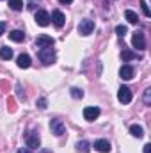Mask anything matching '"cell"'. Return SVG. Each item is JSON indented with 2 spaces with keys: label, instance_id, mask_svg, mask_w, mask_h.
<instances>
[{
  "label": "cell",
  "instance_id": "f1b7e54d",
  "mask_svg": "<svg viewBox=\"0 0 151 153\" xmlns=\"http://www.w3.org/2000/svg\"><path fill=\"white\" fill-rule=\"evenodd\" d=\"M5 27H7V25H5V23L2 22V23H0V36H2L4 32H5Z\"/></svg>",
  "mask_w": 151,
  "mask_h": 153
},
{
  "label": "cell",
  "instance_id": "3957f363",
  "mask_svg": "<svg viewBox=\"0 0 151 153\" xmlns=\"http://www.w3.org/2000/svg\"><path fill=\"white\" fill-rule=\"evenodd\" d=\"M132 45L137 50H146V41H144V32L142 30H135L133 38H132Z\"/></svg>",
  "mask_w": 151,
  "mask_h": 153
},
{
  "label": "cell",
  "instance_id": "1f68e13d",
  "mask_svg": "<svg viewBox=\"0 0 151 153\" xmlns=\"http://www.w3.org/2000/svg\"><path fill=\"white\" fill-rule=\"evenodd\" d=\"M30 2H36V0H30Z\"/></svg>",
  "mask_w": 151,
  "mask_h": 153
},
{
  "label": "cell",
  "instance_id": "30bf717a",
  "mask_svg": "<svg viewBox=\"0 0 151 153\" xmlns=\"http://www.w3.org/2000/svg\"><path fill=\"white\" fill-rule=\"evenodd\" d=\"M94 148L100 153H109L112 150V146H110V143H109L107 139H98V141L94 143Z\"/></svg>",
  "mask_w": 151,
  "mask_h": 153
},
{
  "label": "cell",
  "instance_id": "5b68a950",
  "mask_svg": "<svg viewBox=\"0 0 151 153\" xmlns=\"http://www.w3.org/2000/svg\"><path fill=\"white\" fill-rule=\"evenodd\" d=\"M93 30H94V22H93V20H82V22H80L78 32H80L82 36H89Z\"/></svg>",
  "mask_w": 151,
  "mask_h": 153
},
{
  "label": "cell",
  "instance_id": "d4e9b609",
  "mask_svg": "<svg viewBox=\"0 0 151 153\" xmlns=\"http://www.w3.org/2000/svg\"><path fill=\"white\" fill-rule=\"evenodd\" d=\"M144 103H146V105L151 103V89H146V91H144Z\"/></svg>",
  "mask_w": 151,
  "mask_h": 153
},
{
  "label": "cell",
  "instance_id": "9a60e30c",
  "mask_svg": "<svg viewBox=\"0 0 151 153\" xmlns=\"http://www.w3.org/2000/svg\"><path fill=\"white\" fill-rule=\"evenodd\" d=\"M9 39H13L16 43H21V41H25V34H23V30H11L9 32Z\"/></svg>",
  "mask_w": 151,
  "mask_h": 153
},
{
  "label": "cell",
  "instance_id": "ffe728a7",
  "mask_svg": "<svg viewBox=\"0 0 151 153\" xmlns=\"http://www.w3.org/2000/svg\"><path fill=\"white\" fill-rule=\"evenodd\" d=\"M9 7L13 11H21L23 9V2L21 0H9Z\"/></svg>",
  "mask_w": 151,
  "mask_h": 153
},
{
  "label": "cell",
  "instance_id": "7c38bea8",
  "mask_svg": "<svg viewBox=\"0 0 151 153\" xmlns=\"http://www.w3.org/2000/svg\"><path fill=\"white\" fill-rule=\"evenodd\" d=\"M133 73H135V71H133V68H132V66H128V64H124V66L119 70V75H121L123 80H132V78H133Z\"/></svg>",
  "mask_w": 151,
  "mask_h": 153
},
{
  "label": "cell",
  "instance_id": "603a6c76",
  "mask_svg": "<svg viewBox=\"0 0 151 153\" xmlns=\"http://www.w3.org/2000/svg\"><path fill=\"white\" fill-rule=\"evenodd\" d=\"M141 7H142V13H144V16H148V18H150V16H151V11H150L148 4H146L144 0H141Z\"/></svg>",
  "mask_w": 151,
  "mask_h": 153
},
{
  "label": "cell",
  "instance_id": "2e32d148",
  "mask_svg": "<svg viewBox=\"0 0 151 153\" xmlns=\"http://www.w3.org/2000/svg\"><path fill=\"white\" fill-rule=\"evenodd\" d=\"M124 18H126L128 23H132V25H137V23H139V16H137L133 11H130V9L124 11Z\"/></svg>",
  "mask_w": 151,
  "mask_h": 153
},
{
  "label": "cell",
  "instance_id": "8992f818",
  "mask_svg": "<svg viewBox=\"0 0 151 153\" xmlns=\"http://www.w3.org/2000/svg\"><path fill=\"white\" fill-rule=\"evenodd\" d=\"M53 38L52 36H46V34H41L36 38V46L38 48H46V46H53Z\"/></svg>",
  "mask_w": 151,
  "mask_h": 153
},
{
  "label": "cell",
  "instance_id": "ba28073f",
  "mask_svg": "<svg viewBox=\"0 0 151 153\" xmlns=\"http://www.w3.org/2000/svg\"><path fill=\"white\" fill-rule=\"evenodd\" d=\"M36 23L41 25V27H46V25H50V14L46 13V11H38L36 13Z\"/></svg>",
  "mask_w": 151,
  "mask_h": 153
},
{
  "label": "cell",
  "instance_id": "f546056e",
  "mask_svg": "<svg viewBox=\"0 0 151 153\" xmlns=\"http://www.w3.org/2000/svg\"><path fill=\"white\" fill-rule=\"evenodd\" d=\"M150 148H151V144H146L144 146V153H150Z\"/></svg>",
  "mask_w": 151,
  "mask_h": 153
},
{
  "label": "cell",
  "instance_id": "4dcf8cb0",
  "mask_svg": "<svg viewBox=\"0 0 151 153\" xmlns=\"http://www.w3.org/2000/svg\"><path fill=\"white\" fill-rule=\"evenodd\" d=\"M59 2H61V4H71L73 0H59Z\"/></svg>",
  "mask_w": 151,
  "mask_h": 153
},
{
  "label": "cell",
  "instance_id": "7a4b0ae2",
  "mask_svg": "<svg viewBox=\"0 0 151 153\" xmlns=\"http://www.w3.org/2000/svg\"><path fill=\"white\" fill-rule=\"evenodd\" d=\"M50 130H52L53 135L61 137V135L66 134V125H64L61 119H50Z\"/></svg>",
  "mask_w": 151,
  "mask_h": 153
},
{
  "label": "cell",
  "instance_id": "d6986e66",
  "mask_svg": "<svg viewBox=\"0 0 151 153\" xmlns=\"http://www.w3.org/2000/svg\"><path fill=\"white\" fill-rule=\"evenodd\" d=\"M76 150H78V153H89V150H91V144H89V141H78V144H76Z\"/></svg>",
  "mask_w": 151,
  "mask_h": 153
},
{
  "label": "cell",
  "instance_id": "277c9868",
  "mask_svg": "<svg viewBox=\"0 0 151 153\" xmlns=\"http://www.w3.org/2000/svg\"><path fill=\"white\" fill-rule=\"evenodd\" d=\"M117 100H119L123 105L130 103V102H132V91H130V87H126V85L119 87V91H117Z\"/></svg>",
  "mask_w": 151,
  "mask_h": 153
},
{
  "label": "cell",
  "instance_id": "484cf974",
  "mask_svg": "<svg viewBox=\"0 0 151 153\" xmlns=\"http://www.w3.org/2000/svg\"><path fill=\"white\" fill-rule=\"evenodd\" d=\"M7 107H9V111H11V112H14V111H16V105H14V98H7Z\"/></svg>",
  "mask_w": 151,
  "mask_h": 153
},
{
  "label": "cell",
  "instance_id": "83f0119b",
  "mask_svg": "<svg viewBox=\"0 0 151 153\" xmlns=\"http://www.w3.org/2000/svg\"><path fill=\"white\" fill-rule=\"evenodd\" d=\"M16 153H32V150H30V148H20Z\"/></svg>",
  "mask_w": 151,
  "mask_h": 153
},
{
  "label": "cell",
  "instance_id": "5bb4252c",
  "mask_svg": "<svg viewBox=\"0 0 151 153\" xmlns=\"http://www.w3.org/2000/svg\"><path fill=\"white\" fill-rule=\"evenodd\" d=\"M16 62H18V66H20V68H23V70H27V68L30 66V57H29L27 53H21V55H18V59H16Z\"/></svg>",
  "mask_w": 151,
  "mask_h": 153
},
{
  "label": "cell",
  "instance_id": "cb8c5ba5",
  "mask_svg": "<svg viewBox=\"0 0 151 153\" xmlns=\"http://www.w3.org/2000/svg\"><path fill=\"white\" fill-rule=\"evenodd\" d=\"M16 94H18V100H25V94L21 91V84H16Z\"/></svg>",
  "mask_w": 151,
  "mask_h": 153
},
{
  "label": "cell",
  "instance_id": "9c48e42d",
  "mask_svg": "<svg viewBox=\"0 0 151 153\" xmlns=\"http://www.w3.org/2000/svg\"><path fill=\"white\" fill-rule=\"evenodd\" d=\"M50 20L53 22V25H55L57 29H61V27L64 25V22H66V16H64L61 11H53V13H52V16H50Z\"/></svg>",
  "mask_w": 151,
  "mask_h": 153
},
{
  "label": "cell",
  "instance_id": "4fadbf2b",
  "mask_svg": "<svg viewBox=\"0 0 151 153\" xmlns=\"http://www.w3.org/2000/svg\"><path fill=\"white\" fill-rule=\"evenodd\" d=\"M121 59L126 62V61H133V59H142V55H137V52H132V50H123L121 52Z\"/></svg>",
  "mask_w": 151,
  "mask_h": 153
},
{
  "label": "cell",
  "instance_id": "8fae6325",
  "mask_svg": "<svg viewBox=\"0 0 151 153\" xmlns=\"http://www.w3.org/2000/svg\"><path fill=\"white\" fill-rule=\"evenodd\" d=\"M98 116H100V109L98 107H85L84 109V117L87 121H94Z\"/></svg>",
  "mask_w": 151,
  "mask_h": 153
},
{
  "label": "cell",
  "instance_id": "4316f807",
  "mask_svg": "<svg viewBox=\"0 0 151 153\" xmlns=\"http://www.w3.org/2000/svg\"><path fill=\"white\" fill-rule=\"evenodd\" d=\"M38 107L41 109V111H44V109H46V100H44V98H39V100H38Z\"/></svg>",
  "mask_w": 151,
  "mask_h": 153
},
{
  "label": "cell",
  "instance_id": "e0dca14e",
  "mask_svg": "<svg viewBox=\"0 0 151 153\" xmlns=\"http://www.w3.org/2000/svg\"><path fill=\"white\" fill-rule=\"evenodd\" d=\"M130 132H132V135L137 137V139H141V137L144 135V128H142L141 125H132V126H130Z\"/></svg>",
  "mask_w": 151,
  "mask_h": 153
},
{
  "label": "cell",
  "instance_id": "44dd1931",
  "mask_svg": "<svg viewBox=\"0 0 151 153\" xmlns=\"http://www.w3.org/2000/svg\"><path fill=\"white\" fill-rule=\"evenodd\" d=\"M71 96L75 98V100H80V98H84V91L82 89H78V87H71Z\"/></svg>",
  "mask_w": 151,
  "mask_h": 153
},
{
  "label": "cell",
  "instance_id": "7402d4cb",
  "mask_svg": "<svg viewBox=\"0 0 151 153\" xmlns=\"http://www.w3.org/2000/svg\"><path fill=\"white\" fill-rule=\"evenodd\" d=\"M126 32H128L126 25H117V27H115V34H117V36H121V38H123Z\"/></svg>",
  "mask_w": 151,
  "mask_h": 153
},
{
  "label": "cell",
  "instance_id": "ac0fdd59",
  "mask_svg": "<svg viewBox=\"0 0 151 153\" xmlns=\"http://www.w3.org/2000/svg\"><path fill=\"white\" fill-rule=\"evenodd\" d=\"M0 57H2L4 61L13 59V50H11L9 46H2V48H0Z\"/></svg>",
  "mask_w": 151,
  "mask_h": 153
},
{
  "label": "cell",
  "instance_id": "52a82bcc",
  "mask_svg": "<svg viewBox=\"0 0 151 153\" xmlns=\"http://www.w3.org/2000/svg\"><path fill=\"white\" fill-rule=\"evenodd\" d=\"M39 144H41V139H39L38 132H30V134L27 135V148H30V150H38Z\"/></svg>",
  "mask_w": 151,
  "mask_h": 153
},
{
  "label": "cell",
  "instance_id": "6da1fadb",
  "mask_svg": "<svg viewBox=\"0 0 151 153\" xmlns=\"http://www.w3.org/2000/svg\"><path fill=\"white\" fill-rule=\"evenodd\" d=\"M38 55H39V59H41V62H43V64H46V66H48V64H52V62L55 61V50H53L52 46L41 48Z\"/></svg>",
  "mask_w": 151,
  "mask_h": 153
}]
</instances>
